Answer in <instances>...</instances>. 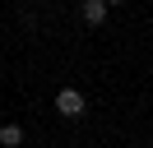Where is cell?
Returning <instances> with one entry per match:
<instances>
[{
  "instance_id": "obj_1",
  "label": "cell",
  "mask_w": 153,
  "mask_h": 148,
  "mask_svg": "<svg viewBox=\"0 0 153 148\" xmlns=\"http://www.w3.org/2000/svg\"><path fill=\"white\" fill-rule=\"evenodd\" d=\"M56 111H60L65 120H79V116L88 111V102H84L79 88H60V92H56Z\"/></svg>"
},
{
  "instance_id": "obj_2",
  "label": "cell",
  "mask_w": 153,
  "mask_h": 148,
  "mask_svg": "<svg viewBox=\"0 0 153 148\" xmlns=\"http://www.w3.org/2000/svg\"><path fill=\"white\" fill-rule=\"evenodd\" d=\"M107 9H111L107 0H84V9H79V14H84L88 28H102V23H107Z\"/></svg>"
},
{
  "instance_id": "obj_3",
  "label": "cell",
  "mask_w": 153,
  "mask_h": 148,
  "mask_svg": "<svg viewBox=\"0 0 153 148\" xmlns=\"http://www.w3.org/2000/svg\"><path fill=\"white\" fill-rule=\"evenodd\" d=\"M19 144H23V125L5 120V125H0V148H19Z\"/></svg>"
},
{
  "instance_id": "obj_4",
  "label": "cell",
  "mask_w": 153,
  "mask_h": 148,
  "mask_svg": "<svg viewBox=\"0 0 153 148\" xmlns=\"http://www.w3.org/2000/svg\"><path fill=\"white\" fill-rule=\"evenodd\" d=\"M107 5H125V0H107Z\"/></svg>"
}]
</instances>
